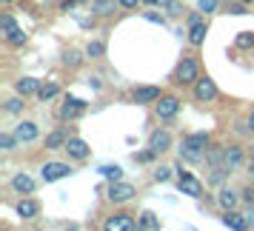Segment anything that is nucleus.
I'll return each mask as SVG.
<instances>
[{"label":"nucleus","mask_w":254,"mask_h":231,"mask_svg":"<svg viewBox=\"0 0 254 231\" xmlns=\"http://www.w3.org/2000/svg\"><path fill=\"white\" fill-rule=\"evenodd\" d=\"M191 97H194V103L200 106H211L220 100V86L208 74H200V80L191 86Z\"/></svg>","instance_id":"nucleus-3"},{"label":"nucleus","mask_w":254,"mask_h":231,"mask_svg":"<svg viewBox=\"0 0 254 231\" xmlns=\"http://www.w3.org/2000/svg\"><path fill=\"white\" fill-rule=\"evenodd\" d=\"M12 131H14V137L20 140V146H32V143L40 140V126L35 120H17Z\"/></svg>","instance_id":"nucleus-12"},{"label":"nucleus","mask_w":254,"mask_h":231,"mask_svg":"<svg viewBox=\"0 0 254 231\" xmlns=\"http://www.w3.org/2000/svg\"><path fill=\"white\" fill-rule=\"evenodd\" d=\"M17 146H20V140L14 137V131H0V149L6 151V154L17 151Z\"/></svg>","instance_id":"nucleus-30"},{"label":"nucleus","mask_w":254,"mask_h":231,"mask_svg":"<svg viewBox=\"0 0 254 231\" xmlns=\"http://www.w3.org/2000/svg\"><path fill=\"white\" fill-rule=\"evenodd\" d=\"M120 3V12H137L143 6V0H117Z\"/></svg>","instance_id":"nucleus-37"},{"label":"nucleus","mask_w":254,"mask_h":231,"mask_svg":"<svg viewBox=\"0 0 254 231\" xmlns=\"http://www.w3.org/2000/svg\"><path fill=\"white\" fill-rule=\"evenodd\" d=\"M197 9L206 14H214L220 9V0H197Z\"/></svg>","instance_id":"nucleus-35"},{"label":"nucleus","mask_w":254,"mask_h":231,"mask_svg":"<svg viewBox=\"0 0 254 231\" xmlns=\"http://www.w3.org/2000/svg\"><path fill=\"white\" fill-rule=\"evenodd\" d=\"M197 80H200V60H197V55H183L172 71V86H177V89H191Z\"/></svg>","instance_id":"nucleus-2"},{"label":"nucleus","mask_w":254,"mask_h":231,"mask_svg":"<svg viewBox=\"0 0 254 231\" xmlns=\"http://www.w3.org/2000/svg\"><path fill=\"white\" fill-rule=\"evenodd\" d=\"M240 197H243V206L246 208H254V183L246 185V188H240Z\"/></svg>","instance_id":"nucleus-36"},{"label":"nucleus","mask_w":254,"mask_h":231,"mask_svg":"<svg viewBox=\"0 0 254 231\" xmlns=\"http://www.w3.org/2000/svg\"><path fill=\"white\" fill-rule=\"evenodd\" d=\"M229 177H231V172H229V166L226 163H220V166H206V183L208 185H223V183H229Z\"/></svg>","instance_id":"nucleus-21"},{"label":"nucleus","mask_w":254,"mask_h":231,"mask_svg":"<svg viewBox=\"0 0 254 231\" xmlns=\"http://www.w3.org/2000/svg\"><path fill=\"white\" fill-rule=\"evenodd\" d=\"M243 3H254V0H243Z\"/></svg>","instance_id":"nucleus-47"},{"label":"nucleus","mask_w":254,"mask_h":231,"mask_svg":"<svg viewBox=\"0 0 254 231\" xmlns=\"http://www.w3.org/2000/svg\"><path fill=\"white\" fill-rule=\"evenodd\" d=\"M100 174H103L106 180H123V169L120 166H103Z\"/></svg>","instance_id":"nucleus-34"},{"label":"nucleus","mask_w":254,"mask_h":231,"mask_svg":"<svg viewBox=\"0 0 254 231\" xmlns=\"http://www.w3.org/2000/svg\"><path fill=\"white\" fill-rule=\"evenodd\" d=\"M115 12H120L117 0H92V14H97V17H109Z\"/></svg>","instance_id":"nucleus-24"},{"label":"nucleus","mask_w":254,"mask_h":231,"mask_svg":"<svg viewBox=\"0 0 254 231\" xmlns=\"http://www.w3.org/2000/svg\"><path fill=\"white\" fill-rule=\"evenodd\" d=\"M26 40H29V37H26V32H23V29H14L12 35L6 37V46L20 49V46H26Z\"/></svg>","instance_id":"nucleus-32"},{"label":"nucleus","mask_w":254,"mask_h":231,"mask_svg":"<svg viewBox=\"0 0 254 231\" xmlns=\"http://www.w3.org/2000/svg\"><path fill=\"white\" fill-rule=\"evenodd\" d=\"M9 185H12V191L14 194H35L37 191V180L32 177L29 172H14V177L9 180Z\"/></svg>","instance_id":"nucleus-16"},{"label":"nucleus","mask_w":254,"mask_h":231,"mask_svg":"<svg viewBox=\"0 0 254 231\" xmlns=\"http://www.w3.org/2000/svg\"><path fill=\"white\" fill-rule=\"evenodd\" d=\"M55 97H60V86L55 80L43 83L40 92H37V100H40V103H49V100H55Z\"/></svg>","instance_id":"nucleus-26"},{"label":"nucleus","mask_w":254,"mask_h":231,"mask_svg":"<svg viewBox=\"0 0 254 231\" xmlns=\"http://www.w3.org/2000/svg\"><path fill=\"white\" fill-rule=\"evenodd\" d=\"M69 137H71V131L66 126L52 128L46 137H43V149H46V151H63V149H66V143H69Z\"/></svg>","instance_id":"nucleus-15"},{"label":"nucleus","mask_w":254,"mask_h":231,"mask_svg":"<svg viewBox=\"0 0 254 231\" xmlns=\"http://www.w3.org/2000/svg\"><path fill=\"white\" fill-rule=\"evenodd\" d=\"M137 197V188L131 183H126V180H112L109 183V194H106V200L112 203V206H126V203H131Z\"/></svg>","instance_id":"nucleus-6"},{"label":"nucleus","mask_w":254,"mask_h":231,"mask_svg":"<svg viewBox=\"0 0 254 231\" xmlns=\"http://www.w3.org/2000/svg\"><path fill=\"white\" fill-rule=\"evenodd\" d=\"M160 97H163V89L154 86V83H143V86L128 89V103H134V106H154Z\"/></svg>","instance_id":"nucleus-5"},{"label":"nucleus","mask_w":254,"mask_h":231,"mask_svg":"<svg viewBox=\"0 0 254 231\" xmlns=\"http://www.w3.org/2000/svg\"><path fill=\"white\" fill-rule=\"evenodd\" d=\"M246 6H249V3L234 0V3H229V12H231V14H246Z\"/></svg>","instance_id":"nucleus-40"},{"label":"nucleus","mask_w":254,"mask_h":231,"mask_svg":"<svg viewBox=\"0 0 254 231\" xmlns=\"http://www.w3.org/2000/svg\"><path fill=\"white\" fill-rule=\"evenodd\" d=\"M140 229L160 231V229H163V223H160V217H157L154 211H143V214H140Z\"/></svg>","instance_id":"nucleus-27"},{"label":"nucleus","mask_w":254,"mask_h":231,"mask_svg":"<svg viewBox=\"0 0 254 231\" xmlns=\"http://www.w3.org/2000/svg\"><path fill=\"white\" fill-rule=\"evenodd\" d=\"M40 86H43V80H37V77H32V74H26V77H17V80H14V92L23 94V97H37Z\"/></svg>","instance_id":"nucleus-20"},{"label":"nucleus","mask_w":254,"mask_h":231,"mask_svg":"<svg viewBox=\"0 0 254 231\" xmlns=\"http://www.w3.org/2000/svg\"><path fill=\"white\" fill-rule=\"evenodd\" d=\"M74 169H71V163H63V160H49L40 166V180L43 183H58V180H66L71 177Z\"/></svg>","instance_id":"nucleus-7"},{"label":"nucleus","mask_w":254,"mask_h":231,"mask_svg":"<svg viewBox=\"0 0 254 231\" xmlns=\"http://www.w3.org/2000/svg\"><path fill=\"white\" fill-rule=\"evenodd\" d=\"M246 172H249V177H252V183H254V157H249V163H246Z\"/></svg>","instance_id":"nucleus-42"},{"label":"nucleus","mask_w":254,"mask_h":231,"mask_svg":"<svg viewBox=\"0 0 254 231\" xmlns=\"http://www.w3.org/2000/svg\"><path fill=\"white\" fill-rule=\"evenodd\" d=\"M143 6H154L157 9V0H143Z\"/></svg>","instance_id":"nucleus-44"},{"label":"nucleus","mask_w":254,"mask_h":231,"mask_svg":"<svg viewBox=\"0 0 254 231\" xmlns=\"http://www.w3.org/2000/svg\"><path fill=\"white\" fill-rule=\"evenodd\" d=\"M26 100H29V97H23V94H17V92H14L12 97H6V100H3V112H6V115H14V117H17V115H23V112H26V106H29Z\"/></svg>","instance_id":"nucleus-22"},{"label":"nucleus","mask_w":254,"mask_h":231,"mask_svg":"<svg viewBox=\"0 0 254 231\" xmlns=\"http://www.w3.org/2000/svg\"><path fill=\"white\" fill-rule=\"evenodd\" d=\"M206 37H208V20L206 17L197 20V23H189V35H186V40H189V46L191 49H203L206 46Z\"/></svg>","instance_id":"nucleus-18"},{"label":"nucleus","mask_w":254,"mask_h":231,"mask_svg":"<svg viewBox=\"0 0 254 231\" xmlns=\"http://www.w3.org/2000/svg\"><path fill=\"white\" fill-rule=\"evenodd\" d=\"M151 109H154V117H157L160 123H172V120H177V115H180L183 100H180L177 94H166L163 92V97L151 106Z\"/></svg>","instance_id":"nucleus-4"},{"label":"nucleus","mask_w":254,"mask_h":231,"mask_svg":"<svg viewBox=\"0 0 254 231\" xmlns=\"http://www.w3.org/2000/svg\"><path fill=\"white\" fill-rule=\"evenodd\" d=\"M249 163V154H246V149H243L240 143H229L226 146V166H229V172H240L243 166Z\"/></svg>","instance_id":"nucleus-17"},{"label":"nucleus","mask_w":254,"mask_h":231,"mask_svg":"<svg viewBox=\"0 0 254 231\" xmlns=\"http://www.w3.org/2000/svg\"><path fill=\"white\" fill-rule=\"evenodd\" d=\"M14 211H17V217H20V220H26V223H29V220H37V217H40V203H37L32 194H23L20 200H17Z\"/></svg>","instance_id":"nucleus-19"},{"label":"nucleus","mask_w":254,"mask_h":231,"mask_svg":"<svg viewBox=\"0 0 254 231\" xmlns=\"http://www.w3.org/2000/svg\"><path fill=\"white\" fill-rule=\"evenodd\" d=\"M14 29H20V26H17V20H14V14L12 12H3V17H0V35H3V40L12 35Z\"/></svg>","instance_id":"nucleus-29"},{"label":"nucleus","mask_w":254,"mask_h":231,"mask_svg":"<svg viewBox=\"0 0 254 231\" xmlns=\"http://www.w3.org/2000/svg\"><path fill=\"white\" fill-rule=\"evenodd\" d=\"M143 17L151 20V23H160V26H166V20H169L166 14H157V12H143Z\"/></svg>","instance_id":"nucleus-39"},{"label":"nucleus","mask_w":254,"mask_h":231,"mask_svg":"<svg viewBox=\"0 0 254 231\" xmlns=\"http://www.w3.org/2000/svg\"><path fill=\"white\" fill-rule=\"evenodd\" d=\"M146 146H149L151 151H157V154H166V151H172V149H174L172 131H169L166 126H160V128H154V131H149V140H146Z\"/></svg>","instance_id":"nucleus-11"},{"label":"nucleus","mask_w":254,"mask_h":231,"mask_svg":"<svg viewBox=\"0 0 254 231\" xmlns=\"http://www.w3.org/2000/svg\"><path fill=\"white\" fill-rule=\"evenodd\" d=\"M246 126H249V134H254V109L249 112V117H246Z\"/></svg>","instance_id":"nucleus-41"},{"label":"nucleus","mask_w":254,"mask_h":231,"mask_svg":"<svg viewBox=\"0 0 254 231\" xmlns=\"http://www.w3.org/2000/svg\"><path fill=\"white\" fill-rule=\"evenodd\" d=\"M172 172H174L172 166H157V169H154V180H157V183H169L174 177Z\"/></svg>","instance_id":"nucleus-33"},{"label":"nucleus","mask_w":254,"mask_h":231,"mask_svg":"<svg viewBox=\"0 0 254 231\" xmlns=\"http://www.w3.org/2000/svg\"><path fill=\"white\" fill-rule=\"evenodd\" d=\"M211 146V134L208 131H191V134H186L180 140V160L189 163V166H200V163H206V149Z\"/></svg>","instance_id":"nucleus-1"},{"label":"nucleus","mask_w":254,"mask_h":231,"mask_svg":"<svg viewBox=\"0 0 254 231\" xmlns=\"http://www.w3.org/2000/svg\"><path fill=\"white\" fill-rule=\"evenodd\" d=\"M223 226H229V229H237V231H246V229H249V223H246V214H240L237 208H226V211H223Z\"/></svg>","instance_id":"nucleus-23"},{"label":"nucleus","mask_w":254,"mask_h":231,"mask_svg":"<svg viewBox=\"0 0 254 231\" xmlns=\"http://www.w3.org/2000/svg\"><path fill=\"white\" fill-rule=\"evenodd\" d=\"M74 3H77V0H66V9H69V6H74Z\"/></svg>","instance_id":"nucleus-46"},{"label":"nucleus","mask_w":254,"mask_h":231,"mask_svg":"<svg viewBox=\"0 0 254 231\" xmlns=\"http://www.w3.org/2000/svg\"><path fill=\"white\" fill-rule=\"evenodd\" d=\"M220 163H226V146L211 143L206 149V166H220Z\"/></svg>","instance_id":"nucleus-25"},{"label":"nucleus","mask_w":254,"mask_h":231,"mask_svg":"<svg viewBox=\"0 0 254 231\" xmlns=\"http://www.w3.org/2000/svg\"><path fill=\"white\" fill-rule=\"evenodd\" d=\"M177 172V188L183 191V194H189V197H203V183L197 180L191 172H186L183 169V160H180V166L174 169Z\"/></svg>","instance_id":"nucleus-10"},{"label":"nucleus","mask_w":254,"mask_h":231,"mask_svg":"<svg viewBox=\"0 0 254 231\" xmlns=\"http://www.w3.org/2000/svg\"><path fill=\"white\" fill-rule=\"evenodd\" d=\"M86 55H89L92 60H103L106 58V43L103 40H92V43L86 46Z\"/></svg>","instance_id":"nucleus-31"},{"label":"nucleus","mask_w":254,"mask_h":231,"mask_svg":"<svg viewBox=\"0 0 254 231\" xmlns=\"http://www.w3.org/2000/svg\"><path fill=\"white\" fill-rule=\"evenodd\" d=\"M86 109H89L86 100H80V97H66L58 109V117L63 123H74V120H80V117L86 115Z\"/></svg>","instance_id":"nucleus-9"},{"label":"nucleus","mask_w":254,"mask_h":231,"mask_svg":"<svg viewBox=\"0 0 254 231\" xmlns=\"http://www.w3.org/2000/svg\"><path fill=\"white\" fill-rule=\"evenodd\" d=\"M163 12H166V17H169V20H180V17L186 14V6H183V0H169Z\"/></svg>","instance_id":"nucleus-28"},{"label":"nucleus","mask_w":254,"mask_h":231,"mask_svg":"<svg viewBox=\"0 0 254 231\" xmlns=\"http://www.w3.org/2000/svg\"><path fill=\"white\" fill-rule=\"evenodd\" d=\"M246 223H249V229H254V208L246 211Z\"/></svg>","instance_id":"nucleus-43"},{"label":"nucleus","mask_w":254,"mask_h":231,"mask_svg":"<svg viewBox=\"0 0 254 231\" xmlns=\"http://www.w3.org/2000/svg\"><path fill=\"white\" fill-rule=\"evenodd\" d=\"M106 231H137L140 229V217L131 211H115L109 220H103Z\"/></svg>","instance_id":"nucleus-8"},{"label":"nucleus","mask_w":254,"mask_h":231,"mask_svg":"<svg viewBox=\"0 0 254 231\" xmlns=\"http://www.w3.org/2000/svg\"><path fill=\"white\" fill-rule=\"evenodd\" d=\"M63 151H66V154H69V160H74V163H86L89 157H92V149H89V143H86L83 137H77V134H71Z\"/></svg>","instance_id":"nucleus-13"},{"label":"nucleus","mask_w":254,"mask_h":231,"mask_svg":"<svg viewBox=\"0 0 254 231\" xmlns=\"http://www.w3.org/2000/svg\"><path fill=\"white\" fill-rule=\"evenodd\" d=\"M14 0H0V6H12Z\"/></svg>","instance_id":"nucleus-45"},{"label":"nucleus","mask_w":254,"mask_h":231,"mask_svg":"<svg viewBox=\"0 0 254 231\" xmlns=\"http://www.w3.org/2000/svg\"><path fill=\"white\" fill-rule=\"evenodd\" d=\"M214 203L220 206V211H226V208H237L243 203V197L237 188H231V185H217V194H214Z\"/></svg>","instance_id":"nucleus-14"},{"label":"nucleus","mask_w":254,"mask_h":231,"mask_svg":"<svg viewBox=\"0 0 254 231\" xmlns=\"http://www.w3.org/2000/svg\"><path fill=\"white\" fill-rule=\"evenodd\" d=\"M154 157H160V154H157V151H151L149 146H146V151H140V154H134V160H137V163H151Z\"/></svg>","instance_id":"nucleus-38"}]
</instances>
